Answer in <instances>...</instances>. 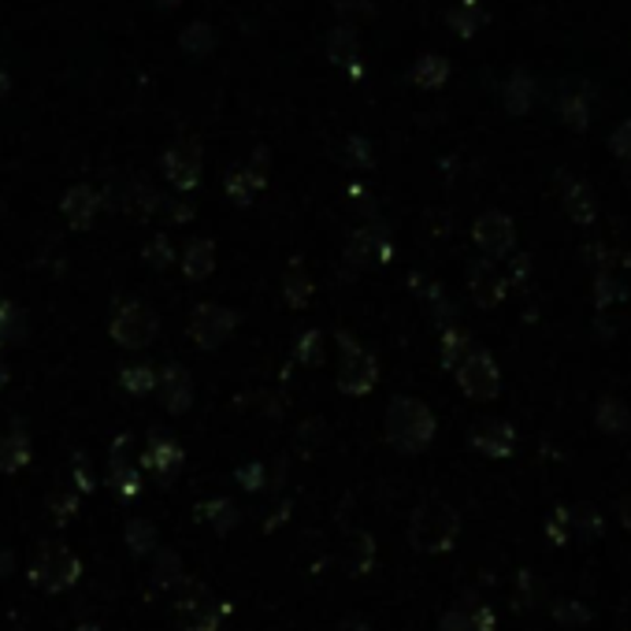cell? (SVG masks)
I'll list each match as a JSON object with an SVG mask.
<instances>
[{
    "instance_id": "1",
    "label": "cell",
    "mask_w": 631,
    "mask_h": 631,
    "mask_svg": "<svg viewBox=\"0 0 631 631\" xmlns=\"http://www.w3.org/2000/svg\"><path fill=\"white\" fill-rule=\"evenodd\" d=\"M435 413L416 397H394L386 409V442L402 453H420L435 439Z\"/></svg>"
},
{
    "instance_id": "2",
    "label": "cell",
    "mask_w": 631,
    "mask_h": 631,
    "mask_svg": "<svg viewBox=\"0 0 631 631\" xmlns=\"http://www.w3.org/2000/svg\"><path fill=\"white\" fill-rule=\"evenodd\" d=\"M461 536V517L446 502H424L409 520V542L424 553H446Z\"/></svg>"
},
{
    "instance_id": "3",
    "label": "cell",
    "mask_w": 631,
    "mask_h": 631,
    "mask_svg": "<svg viewBox=\"0 0 631 631\" xmlns=\"http://www.w3.org/2000/svg\"><path fill=\"white\" fill-rule=\"evenodd\" d=\"M174 617H179L182 631H216L227 617V606L212 595L198 579H182L174 587Z\"/></svg>"
},
{
    "instance_id": "4",
    "label": "cell",
    "mask_w": 631,
    "mask_h": 631,
    "mask_svg": "<svg viewBox=\"0 0 631 631\" xmlns=\"http://www.w3.org/2000/svg\"><path fill=\"white\" fill-rule=\"evenodd\" d=\"M26 576H31V584L37 590H45V595H60V590H67L82 576V561L67 547H60V542H45V547L34 553Z\"/></svg>"
},
{
    "instance_id": "5",
    "label": "cell",
    "mask_w": 631,
    "mask_h": 631,
    "mask_svg": "<svg viewBox=\"0 0 631 631\" xmlns=\"http://www.w3.org/2000/svg\"><path fill=\"white\" fill-rule=\"evenodd\" d=\"M379 383V364L361 342H353L349 335H338V391L349 397L372 394Z\"/></svg>"
},
{
    "instance_id": "6",
    "label": "cell",
    "mask_w": 631,
    "mask_h": 631,
    "mask_svg": "<svg viewBox=\"0 0 631 631\" xmlns=\"http://www.w3.org/2000/svg\"><path fill=\"white\" fill-rule=\"evenodd\" d=\"M112 338L126 349H145L153 338L160 335V316L153 313L145 301H126V305L115 308L112 324H109Z\"/></svg>"
},
{
    "instance_id": "7",
    "label": "cell",
    "mask_w": 631,
    "mask_h": 631,
    "mask_svg": "<svg viewBox=\"0 0 631 631\" xmlns=\"http://www.w3.org/2000/svg\"><path fill=\"white\" fill-rule=\"evenodd\" d=\"M453 372H458L461 391L469 397H475V402H491V397H498V391H502L498 364H494V357L480 346H475L472 353L464 357L458 368H453Z\"/></svg>"
},
{
    "instance_id": "8",
    "label": "cell",
    "mask_w": 631,
    "mask_h": 631,
    "mask_svg": "<svg viewBox=\"0 0 631 631\" xmlns=\"http://www.w3.org/2000/svg\"><path fill=\"white\" fill-rule=\"evenodd\" d=\"M235 327H238V313H230L227 305H216V301L198 305L190 316V338L201 349H219L230 335H235Z\"/></svg>"
},
{
    "instance_id": "9",
    "label": "cell",
    "mask_w": 631,
    "mask_h": 631,
    "mask_svg": "<svg viewBox=\"0 0 631 631\" xmlns=\"http://www.w3.org/2000/svg\"><path fill=\"white\" fill-rule=\"evenodd\" d=\"M472 238H475V246L487 252L491 260H498V257H505V252H512L517 230H512V219L505 216V212H483V216L475 219Z\"/></svg>"
},
{
    "instance_id": "10",
    "label": "cell",
    "mask_w": 631,
    "mask_h": 631,
    "mask_svg": "<svg viewBox=\"0 0 631 631\" xmlns=\"http://www.w3.org/2000/svg\"><path fill=\"white\" fill-rule=\"evenodd\" d=\"M472 450L483 453V458H509L517 450V431L505 420H480L469 435Z\"/></svg>"
},
{
    "instance_id": "11",
    "label": "cell",
    "mask_w": 631,
    "mask_h": 631,
    "mask_svg": "<svg viewBox=\"0 0 631 631\" xmlns=\"http://www.w3.org/2000/svg\"><path fill=\"white\" fill-rule=\"evenodd\" d=\"M157 397L171 416L187 413L193 405V379H190L187 368H179V364L164 368V372L157 375Z\"/></svg>"
},
{
    "instance_id": "12",
    "label": "cell",
    "mask_w": 631,
    "mask_h": 631,
    "mask_svg": "<svg viewBox=\"0 0 631 631\" xmlns=\"http://www.w3.org/2000/svg\"><path fill=\"white\" fill-rule=\"evenodd\" d=\"M469 290H472L475 305L494 308L505 297V275L494 268V260H480V264L469 268Z\"/></svg>"
},
{
    "instance_id": "13",
    "label": "cell",
    "mask_w": 631,
    "mask_h": 631,
    "mask_svg": "<svg viewBox=\"0 0 631 631\" xmlns=\"http://www.w3.org/2000/svg\"><path fill=\"white\" fill-rule=\"evenodd\" d=\"M164 174L174 182L179 190H193L201 179V157L193 145H174V149L164 153Z\"/></svg>"
},
{
    "instance_id": "14",
    "label": "cell",
    "mask_w": 631,
    "mask_h": 631,
    "mask_svg": "<svg viewBox=\"0 0 631 631\" xmlns=\"http://www.w3.org/2000/svg\"><path fill=\"white\" fill-rule=\"evenodd\" d=\"M126 446H131V439H115V446H112L109 483H112V491L120 494V498H134V494L142 491V480H138V469L126 461Z\"/></svg>"
},
{
    "instance_id": "15",
    "label": "cell",
    "mask_w": 631,
    "mask_h": 631,
    "mask_svg": "<svg viewBox=\"0 0 631 631\" xmlns=\"http://www.w3.org/2000/svg\"><path fill=\"white\" fill-rule=\"evenodd\" d=\"M349 260H357V264H383V260H391V238L379 227L361 230V235H353V241H349Z\"/></svg>"
},
{
    "instance_id": "16",
    "label": "cell",
    "mask_w": 631,
    "mask_h": 631,
    "mask_svg": "<svg viewBox=\"0 0 631 631\" xmlns=\"http://www.w3.org/2000/svg\"><path fill=\"white\" fill-rule=\"evenodd\" d=\"M145 464H149L153 472L164 475V480H171L174 472H179V464H182V446L179 442H171V439H164V435H153L149 446H145Z\"/></svg>"
},
{
    "instance_id": "17",
    "label": "cell",
    "mask_w": 631,
    "mask_h": 631,
    "mask_svg": "<svg viewBox=\"0 0 631 631\" xmlns=\"http://www.w3.org/2000/svg\"><path fill=\"white\" fill-rule=\"evenodd\" d=\"M561 201H565V209H568V216L576 219V223H595V193L587 190V182H579V179H561Z\"/></svg>"
},
{
    "instance_id": "18",
    "label": "cell",
    "mask_w": 631,
    "mask_h": 631,
    "mask_svg": "<svg viewBox=\"0 0 631 631\" xmlns=\"http://www.w3.org/2000/svg\"><path fill=\"white\" fill-rule=\"evenodd\" d=\"M342 565H346L349 576H361V572H368V568L375 565V539L368 536V531H357V536L346 539Z\"/></svg>"
},
{
    "instance_id": "19",
    "label": "cell",
    "mask_w": 631,
    "mask_h": 631,
    "mask_svg": "<svg viewBox=\"0 0 631 631\" xmlns=\"http://www.w3.org/2000/svg\"><path fill=\"white\" fill-rule=\"evenodd\" d=\"M64 216L71 219V227H90L97 216V193L90 187H71L64 198Z\"/></svg>"
},
{
    "instance_id": "20",
    "label": "cell",
    "mask_w": 631,
    "mask_h": 631,
    "mask_svg": "<svg viewBox=\"0 0 631 631\" xmlns=\"http://www.w3.org/2000/svg\"><path fill=\"white\" fill-rule=\"evenodd\" d=\"M31 461V439L26 431H0V472H19Z\"/></svg>"
},
{
    "instance_id": "21",
    "label": "cell",
    "mask_w": 631,
    "mask_h": 631,
    "mask_svg": "<svg viewBox=\"0 0 631 631\" xmlns=\"http://www.w3.org/2000/svg\"><path fill=\"white\" fill-rule=\"evenodd\" d=\"M212 268H216V249H212V241L198 238L187 252H182V271H187V279H193V283L209 279Z\"/></svg>"
},
{
    "instance_id": "22",
    "label": "cell",
    "mask_w": 631,
    "mask_h": 631,
    "mask_svg": "<svg viewBox=\"0 0 631 631\" xmlns=\"http://www.w3.org/2000/svg\"><path fill=\"white\" fill-rule=\"evenodd\" d=\"M595 420L606 435H628L631 427V413L624 402H617V397H601L598 409H595Z\"/></svg>"
},
{
    "instance_id": "23",
    "label": "cell",
    "mask_w": 631,
    "mask_h": 631,
    "mask_svg": "<svg viewBox=\"0 0 631 631\" xmlns=\"http://www.w3.org/2000/svg\"><path fill=\"white\" fill-rule=\"evenodd\" d=\"M26 342V316L15 301H0V346Z\"/></svg>"
},
{
    "instance_id": "24",
    "label": "cell",
    "mask_w": 631,
    "mask_h": 631,
    "mask_svg": "<svg viewBox=\"0 0 631 631\" xmlns=\"http://www.w3.org/2000/svg\"><path fill=\"white\" fill-rule=\"evenodd\" d=\"M201 520H209L212 528L219 531V536H227V531L241 520V512L235 509V502L216 498V502H205V505H201Z\"/></svg>"
},
{
    "instance_id": "25",
    "label": "cell",
    "mask_w": 631,
    "mask_h": 631,
    "mask_svg": "<svg viewBox=\"0 0 631 631\" xmlns=\"http://www.w3.org/2000/svg\"><path fill=\"white\" fill-rule=\"evenodd\" d=\"M123 539H126V547H131L134 557H145V553H153V550H157V528H153L149 520H142V517L126 523Z\"/></svg>"
},
{
    "instance_id": "26",
    "label": "cell",
    "mask_w": 631,
    "mask_h": 631,
    "mask_svg": "<svg viewBox=\"0 0 631 631\" xmlns=\"http://www.w3.org/2000/svg\"><path fill=\"white\" fill-rule=\"evenodd\" d=\"M120 383H123V391H126V394L145 397V394L157 391V372H153L149 364H126V368H123V375H120Z\"/></svg>"
},
{
    "instance_id": "27",
    "label": "cell",
    "mask_w": 631,
    "mask_h": 631,
    "mask_svg": "<svg viewBox=\"0 0 631 631\" xmlns=\"http://www.w3.org/2000/svg\"><path fill=\"white\" fill-rule=\"evenodd\" d=\"M472 349H475L472 338L464 335L461 327H446V331H442V364L446 368H458L464 357L472 353Z\"/></svg>"
},
{
    "instance_id": "28",
    "label": "cell",
    "mask_w": 631,
    "mask_h": 631,
    "mask_svg": "<svg viewBox=\"0 0 631 631\" xmlns=\"http://www.w3.org/2000/svg\"><path fill=\"white\" fill-rule=\"evenodd\" d=\"M283 297L290 308H305L308 297H313V283H308L305 271H290L286 283H283Z\"/></svg>"
},
{
    "instance_id": "29",
    "label": "cell",
    "mask_w": 631,
    "mask_h": 631,
    "mask_svg": "<svg viewBox=\"0 0 631 631\" xmlns=\"http://www.w3.org/2000/svg\"><path fill=\"white\" fill-rule=\"evenodd\" d=\"M153 576H157L160 587H179L182 579H187V576H182V561L174 557L171 550H160L157 553V572H153Z\"/></svg>"
},
{
    "instance_id": "30",
    "label": "cell",
    "mask_w": 631,
    "mask_h": 631,
    "mask_svg": "<svg viewBox=\"0 0 631 631\" xmlns=\"http://www.w3.org/2000/svg\"><path fill=\"white\" fill-rule=\"evenodd\" d=\"M324 346H327L324 331H305V335L297 338L294 357H297L301 364H319V361H324Z\"/></svg>"
},
{
    "instance_id": "31",
    "label": "cell",
    "mask_w": 631,
    "mask_h": 631,
    "mask_svg": "<svg viewBox=\"0 0 631 631\" xmlns=\"http://www.w3.org/2000/svg\"><path fill=\"white\" fill-rule=\"evenodd\" d=\"M568 528L584 531V539H595L601 531V517L595 512V505H576V509H568Z\"/></svg>"
},
{
    "instance_id": "32",
    "label": "cell",
    "mask_w": 631,
    "mask_h": 631,
    "mask_svg": "<svg viewBox=\"0 0 631 631\" xmlns=\"http://www.w3.org/2000/svg\"><path fill=\"white\" fill-rule=\"evenodd\" d=\"M264 182H260V174H249V171H235L227 179V193L235 201H249L252 198V190H260Z\"/></svg>"
},
{
    "instance_id": "33",
    "label": "cell",
    "mask_w": 631,
    "mask_h": 631,
    "mask_svg": "<svg viewBox=\"0 0 631 631\" xmlns=\"http://www.w3.org/2000/svg\"><path fill=\"white\" fill-rule=\"evenodd\" d=\"M561 115L568 120V126H576V131H584L587 120H590V112H587V101L579 93H568L565 101H561Z\"/></svg>"
},
{
    "instance_id": "34",
    "label": "cell",
    "mask_w": 631,
    "mask_h": 631,
    "mask_svg": "<svg viewBox=\"0 0 631 631\" xmlns=\"http://www.w3.org/2000/svg\"><path fill=\"white\" fill-rule=\"evenodd\" d=\"M617 294H620V286H617L613 271H595V297H598V305H613Z\"/></svg>"
},
{
    "instance_id": "35",
    "label": "cell",
    "mask_w": 631,
    "mask_h": 631,
    "mask_svg": "<svg viewBox=\"0 0 631 631\" xmlns=\"http://www.w3.org/2000/svg\"><path fill=\"white\" fill-rule=\"evenodd\" d=\"M553 613H557V620L565 628H576V624H587V609L584 606H576V601H557V606H553Z\"/></svg>"
},
{
    "instance_id": "36",
    "label": "cell",
    "mask_w": 631,
    "mask_h": 631,
    "mask_svg": "<svg viewBox=\"0 0 631 631\" xmlns=\"http://www.w3.org/2000/svg\"><path fill=\"white\" fill-rule=\"evenodd\" d=\"M238 483L246 491H260L268 483V469L260 461H252V464H246V469H238Z\"/></svg>"
},
{
    "instance_id": "37",
    "label": "cell",
    "mask_w": 631,
    "mask_h": 631,
    "mask_svg": "<svg viewBox=\"0 0 631 631\" xmlns=\"http://www.w3.org/2000/svg\"><path fill=\"white\" fill-rule=\"evenodd\" d=\"M609 145H613V153L620 160H624V168L631 171V123H620L617 134L609 138Z\"/></svg>"
},
{
    "instance_id": "38",
    "label": "cell",
    "mask_w": 631,
    "mask_h": 631,
    "mask_svg": "<svg viewBox=\"0 0 631 631\" xmlns=\"http://www.w3.org/2000/svg\"><path fill=\"white\" fill-rule=\"evenodd\" d=\"M145 260L149 264H157V268H168L171 264V241L168 238H153V246H145Z\"/></svg>"
},
{
    "instance_id": "39",
    "label": "cell",
    "mask_w": 631,
    "mask_h": 631,
    "mask_svg": "<svg viewBox=\"0 0 631 631\" xmlns=\"http://www.w3.org/2000/svg\"><path fill=\"white\" fill-rule=\"evenodd\" d=\"M75 494H53V502H48V509H53V520H67L75 517Z\"/></svg>"
},
{
    "instance_id": "40",
    "label": "cell",
    "mask_w": 631,
    "mask_h": 631,
    "mask_svg": "<svg viewBox=\"0 0 631 631\" xmlns=\"http://www.w3.org/2000/svg\"><path fill=\"white\" fill-rule=\"evenodd\" d=\"M469 624H472V631H494V613L487 606H475V609H469Z\"/></svg>"
},
{
    "instance_id": "41",
    "label": "cell",
    "mask_w": 631,
    "mask_h": 631,
    "mask_svg": "<svg viewBox=\"0 0 631 631\" xmlns=\"http://www.w3.org/2000/svg\"><path fill=\"white\" fill-rule=\"evenodd\" d=\"M442 631H472L469 609H450V613L442 617Z\"/></svg>"
},
{
    "instance_id": "42",
    "label": "cell",
    "mask_w": 631,
    "mask_h": 631,
    "mask_svg": "<svg viewBox=\"0 0 631 631\" xmlns=\"http://www.w3.org/2000/svg\"><path fill=\"white\" fill-rule=\"evenodd\" d=\"M568 509H557V517L550 520V539L553 542H568Z\"/></svg>"
},
{
    "instance_id": "43",
    "label": "cell",
    "mask_w": 631,
    "mask_h": 631,
    "mask_svg": "<svg viewBox=\"0 0 631 631\" xmlns=\"http://www.w3.org/2000/svg\"><path fill=\"white\" fill-rule=\"evenodd\" d=\"M75 483H79V491H93L97 487V480H93V472L86 469V461L79 458L75 461Z\"/></svg>"
},
{
    "instance_id": "44",
    "label": "cell",
    "mask_w": 631,
    "mask_h": 631,
    "mask_svg": "<svg viewBox=\"0 0 631 631\" xmlns=\"http://www.w3.org/2000/svg\"><path fill=\"white\" fill-rule=\"evenodd\" d=\"M617 512H620V523H624V528L631 531V494H624V498H620Z\"/></svg>"
},
{
    "instance_id": "45",
    "label": "cell",
    "mask_w": 631,
    "mask_h": 631,
    "mask_svg": "<svg viewBox=\"0 0 631 631\" xmlns=\"http://www.w3.org/2000/svg\"><path fill=\"white\" fill-rule=\"evenodd\" d=\"M4 383H8V368L0 364V391H4Z\"/></svg>"
},
{
    "instance_id": "46",
    "label": "cell",
    "mask_w": 631,
    "mask_h": 631,
    "mask_svg": "<svg viewBox=\"0 0 631 631\" xmlns=\"http://www.w3.org/2000/svg\"><path fill=\"white\" fill-rule=\"evenodd\" d=\"M75 631H101V628H97V624H79Z\"/></svg>"
},
{
    "instance_id": "47",
    "label": "cell",
    "mask_w": 631,
    "mask_h": 631,
    "mask_svg": "<svg viewBox=\"0 0 631 631\" xmlns=\"http://www.w3.org/2000/svg\"><path fill=\"white\" fill-rule=\"evenodd\" d=\"M628 435H631V427H628Z\"/></svg>"
}]
</instances>
